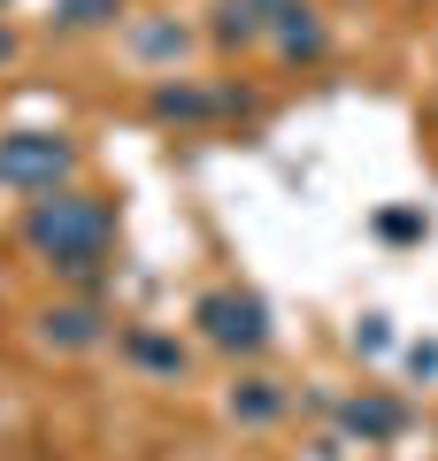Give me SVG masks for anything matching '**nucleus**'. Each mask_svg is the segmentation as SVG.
I'll return each mask as SVG.
<instances>
[{
    "label": "nucleus",
    "instance_id": "14",
    "mask_svg": "<svg viewBox=\"0 0 438 461\" xmlns=\"http://www.w3.org/2000/svg\"><path fill=\"white\" fill-rule=\"evenodd\" d=\"M354 346H361V354H385V346H392V330H385V315H361V330H354Z\"/></svg>",
    "mask_w": 438,
    "mask_h": 461
},
{
    "label": "nucleus",
    "instance_id": "3",
    "mask_svg": "<svg viewBox=\"0 0 438 461\" xmlns=\"http://www.w3.org/2000/svg\"><path fill=\"white\" fill-rule=\"evenodd\" d=\"M193 323H200V339L224 346V354H261V346H269V308H261V293H239V285L200 293Z\"/></svg>",
    "mask_w": 438,
    "mask_h": 461
},
{
    "label": "nucleus",
    "instance_id": "4",
    "mask_svg": "<svg viewBox=\"0 0 438 461\" xmlns=\"http://www.w3.org/2000/svg\"><path fill=\"white\" fill-rule=\"evenodd\" d=\"M39 339H47V346H62V354H85V346H100V339H108V315H100L93 300H62V308H47V315H39Z\"/></svg>",
    "mask_w": 438,
    "mask_h": 461
},
{
    "label": "nucleus",
    "instance_id": "10",
    "mask_svg": "<svg viewBox=\"0 0 438 461\" xmlns=\"http://www.w3.org/2000/svg\"><path fill=\"white\" fill-rule=\"evenodd\" d=\"M185 47H193V32H185L178 16H146V23H131V54H139V62H178Z\"/></svg>",
    "mask_w": 438,
    "mask_h": 461
},
{
    "label": "nucleus",
    "instance_id": "6",
    "mask_svg": "<svg viewBox=\"0 0 438 461\" xmlns=\"http://www.w3.org/2000/svg\"><path fill=\"white\" fill-rule=\"evenodd\" d=\"M146 108H154V123H208V115H224V93H208V85H193V77H178V85H154L146 93Z\"/></svg>",
    "mask_w": 438,
    "mask_h": 461
},
{
    "label": "nucleus",
    "instance_id": "15",
    "mask_svg": "<svg viewBox=\"0 0 438 461\" xmlns=\"http://www.w3.org/2000/svg\"><path fill=\"white\" fill-rule=\"evenodd\" d=\"M407 369H415V377H438V339L431 346H407Z\"/></svg>",
    "mask_w": 438,
    "mask_h": 461
},
{
    "label": "nucleus",
    "instance_id": "1",
    "mask_svg": "<svg viewBox=\"0 0 438 461\" xmlns=\"http://www.w3.org/2000/svg\"><path fill=\"white\" fill-rule=\"evenodd\" d=\"M23 239L47 254L54 277L93 285L100 262H108V247H115V215H108V200H93V193H47V200L23 208Z\"/></svg>",
    "mask_w": 438,
    "mask_h": 461
},
{
    "label": "nucleus",
    "instance_id": "8",
    "mask_svg": "<svg viewBox=\"0 0 438 461\" xmlns=\"http://www.w3.org/2000/svg\"><path fill=\"white\" fill-rule=\"evenodd\" d=\"M208 16H215V23H208L215 47H261V39H269V16H261L254 0H215Z\"/></svg>",
    "mask_w": 438,
    "mask_h": 461
},
{
    "label": "nucleus",
    "instance_id": "17",
    "mask_svg": "<svg viewBox=\"0 0 438 461\" xmlns=\"http://www.w3.org/2000/svg\"><path fill=\"white\" fill-rule=\"evenodd\" d=\"M254 8L261 16H285V8H300V0H254Z\"/></svg>",
    "mask_w": 438,
    "mask_h": 461
},
{
    "label": "nucleus",
    "instance_id": "2",
    "mask_svg": "<svg viewBox=\"0 0 438 461\" xmlns=\"http://www.w3.org/2000/svg\"><path fill=\"white\" fill-rule=\"evenodd\" d=\"M69 177H78V147H69L62 131H8L0 139V185L8 193H69Z\"/></svg>",
    "mask_w": 438,
    "mask_h": 461
},
{
    "label": "nucleus",
    "instance_id": "9",
    "mask_svg": "<svg viewBox=\"0 0 438 461\" xmlns=\"http://www.w3.org/2000/svg\"><path fill=\"white\" fill-rule=\"evenodd\" d=\"M277 415H285V384L277 377H239L231 384V423L261 430V423H277Z\"/></svg>",
    "mask_w": 438,
    "mask_h": 461
},
{
    "label": "nucleus",
    "instance_id": "16",
    "mask_svg": "<svg viewBox=\"0 0 438 461\" xmlns=\"http://www.w3.org/2000/svg\"><path fill=\"white\" fill-rule=\"evenodd\" d=\"M16 62V32H8V23H0V69Z\"/></svg>",
    "mask_w": 438,
    "mask_h": 461
},
{
    "label": "nucleus",
    "instance_id": "12",
    "mask_svg": "<svg viewBox=\"0 0 438 461\" xmlns=\"http://www.w3.org/2000/svg\"><path fill=\"white\" fill-rule=\"evenodd\" d=\"M115 16H123V0H54V23L62 32H100Z\"/></svg>",
    "mask_w": 438,
    "mask_h": 461
},
{
    "label": "nucleus",
    "instance_id": "18",
    "mask_svg": "<svg viewBox=\"0 0 438 461\" xmlns=\"http://www.w3.org/2000/svg\"><path fill=\"white\" fill-rule=\"evenodd\" d=\"M0 8H8V0H0Z\"/></svg>",
    "mask_w": 438,
    "mask_h": 461
},
{
    "label": "nucleus",
    "instance_id": "11",
    "mask_svg": "<svg viewBox=\"0 0 438 461\" xmlns=\"http://www.w3.org/2000/svg\"><path fill=\"white\" fill-rule=\"evenodd\" d=\"M123 354L139 369H162V377H185V346L162 339V330H123Z\"/></svg>",
    "mask_w": 438,
    "mask_h": 461
},
{
    "label": "nucleus",
    "instance_id": "13",
    "mask_svg": "<svg viewBox=\"0 0 438 461\" xmlns=\"http://www.w3.org/2000/svg\"><path fill=\"white\" fill-rule=\"evenodd\" d=\"M377 230H385V239H431V215H423V208H385Z\"/></svg>",
    "mask_w": 438,
    "mask_h": 461
},
{
    "label": "nucleus",
    "instance_id": "7",
    "mask_svg": "<svg viewBox=\"0 0 438 461\" xmlns=\"http://www.w3.org/2000/svg\"><path fill=\"white\" fill-rule=\"evenodd\" d=\"M339 423L354 430L361 446H385V438H400V430H407V408L392 393H361V400H346V408H339Z\"/></svg>",
    "mask_w": 438,
    "mask_h": 461
},
{
    "label": "nucleus",
    "instance_id": "5",
    "mask_svg": "<svg viewBox=\"0 0 438 461\" xmlns=\"http://www.w3.org/2000/svg\"><path fill=\"white\" fill-rule=\"evenodd\" d=\"M269 47L285 54V62H324L331 32H324V16H315L308 0H300V8H285V16H269Z\"/></svg>",
    "mask_w": 438,
    "mask_h": 461
}]
</instances>
